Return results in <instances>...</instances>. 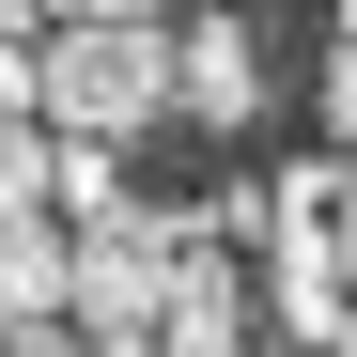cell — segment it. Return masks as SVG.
<instances>
[{
    "label": "cell",
    "instance_id": "6da1fadb",
    "mask_svg": "<svg viewBox=\"0 0 357 357\" xmlns=\"http://www.w3.org/2000/svg\"><path fill=\"white\" fill-rule=\"evenodd\" d=\"M31 109L63 140H140L171 125V16H63L31 47Z\"/></svg>",
    "mask_w": 357,
    "mask_h": 357
},
{
    "label": "cell",
    "instance_id": "7a4b0ae2",
    "mask_svg": "<svg viewBox=\"0 0 357 357\" xmlns=\"http://www.w3.org/2000/svg\"><path fill=\"white\" fill-rule=\"evenodd\" d=\"M171 249H187V218H93L78 249H63V342L78 357H140L155 311H171Z\"/></svg>",
    "mask_w": 357,
    "mask_h": 357
},
{
    "label": "cell",
    "instance_id": "3957f363",
    "mask_svg": "<svg viewBox=\"0 0 357 357\" xmlns=\"http://www.w3.org/2000/svg\"><path fill=\"white\" fill-rule=\"evenodd\" d=\"M171 125H264V47H249V16L233 0H202L187 31H171Z\"/></svg>",
    "mask_w": 357,
    "mask_h": 357
},
{
    "label": "cell",
    "instance_id": "277c9868",
    "mask_svg": "<svg viewBox=\"0 0 357 357\" xmlns=\"http://www.w3.org/2000/svg\"><path fill=\"white\" fill-rule=\"evenodd\" d=\"M140 357H249V295H233V249H202V218L171 249V311H155Z\"/></svg>",
    "mask_w": 357,
    "mask_h": 357
},
{
    "label": "cell",
    "instance_id": "5b68a950",
    "mask_svg": "<svg viewBox=\"0 0 357 357\" xmlns=\"http://www.w3.org/2000/svg\"><path fill=\"white\" fill-rule=\"evenodd\" d=\"M63 249H78L63 218H0V342H16V326H63Z\"/></svg>",
    "mask_w": 357,
    "mask_h": 357
},
{
    "label": "cell",
    "instance_id": "8992f818",
    "mask_svg": "<svg viewBox=\"0 0 357 357\" xmlns=\"http://www.w3.org/2000/svg\"><path fill=\"white\" fill-rule=\"evenodd\" d=\"M47 171H63V140L31 109H0V218H47Z\"/></svg>",
    "mask_w": 357,
    "mask_h": 357
},
{
    "label": "cell",
    "instance_id": "52a82bcc",
    "mask_svg": "<svg viewBox=\"0 0 357 357\" xmlns=\"http://www.w3.org/2000/svg\"><path fill=\"white\" fill-rule=\"evenodd\" d=\"M326 264H342V295H357V155L326 171Z\"/></svg>",
    "mask_w": 357,
    "mask_h": 357
},
{
    "label": "cell",
    "instance_id": "ba28073f",
    "mask_svg": "<svg viewBox=\"0 0 357 357\" xmlns=\"http://www.w3.org/2000/svg\"><path fill=\"white\" fill-rule=\"evenodd\" d=\"M326 140H342V155H357V31H342V47H326Z\"/></svg>",
    "mask_w": 357,
    "mask_h": 357
},
{
    "label": "cell",
    "instance_id": "9c48e42d",
    "mask_svg": "<svg viewBox=\"0 0 357 357\" xmlns=\"http://www.w3.org/2000/svg\"><path fill=\"white\" fill-rule=\"evenodd\" d=\"M0 109H31V31H0ZM47 125V109H31Z\"/></svg>",
    "mask_w": 357,
    "mask_h": 357
},
{
    "label": "cell",
    "instance_id": "30bf717a",
    "mask_svg": "<svg viewBox=\"0 0 357 357\" xmlns=\"http://www.w3.org/2000/svg\"><path fill=\"white\" fill-rule=\"evenodd\" d=\"M0 357H78V342H63V326H16V342H0Z\"/></svg>",
    "mask_w": 357,
    "mask_h": 357
},
{
    "label": "cell",
    "instance_id": "8fae6325",
    "mask_svg": "<svg viewBox=\"0 0 357 357\" xmlns=\"http://www.w3.org/2000/svg\"><path fill=\"white\" fill-rule=\"evenodd\" d=\"M47 16H155V0H47Z\"/></svg>",
    "mask_w": 357,
    "mask_h": 357
},
{
    "label": "cell",
    "instance_id": "7c38bea8",
    "mask_svg": "<svg viewBox=\"0 0 357 357\" xmlns=\"http://www.w3.org/2000/svg\"><path fill=\"white\" fill-rule=\"evenodd\" d=\"M326 357H357V295H342V326H326Z\"/></svg>",
    "mask_w": 357,
    "mask_h": 357
},
{
    "label": "cell",
    "instance_id": "4fadbf2b",
    "mask_svg": "<svg viewBox=\"0 0 357 357\" xmlns=\"http://www.w3.org/2000/svg\"><path fill=\"white\" fill-rule=\"evenodd\" d=\"M31 16H47V0H0V31H31Z\"/></svg>",
    "mask_w": 357,
    "mask_h": 357
},
{
    "label": "cell",
    "instance_id": "5bb4252c",
    "mask_svg": "<svg viewBox=\"0 0 357 357\" xmlns=\"http://www.w3.org/2000/svg\"><path fill=\"white\" fill-rule=\"evenodd\" d=\"M155 16H202V0H155Z\"/></svg>",
    "mask_w": 357,
    "mask_h": 357
},
{
    "label": "cell",
    "instance_id": "9a60e30c",
    "mask_svg": "<svg viewBox=\"0 0 357 357\" xmlns=\"http://www.w3.org/2000/svg\"><path fill=\"white\" fill-rule=\"evenodd\" d=\"M342 31H357V0H342Z\"/></svg>",
    "mask_w": 357,
    "mask_h": 357
}]
</instances>
